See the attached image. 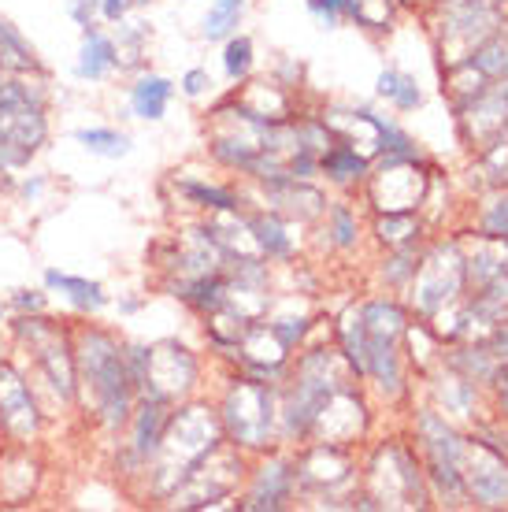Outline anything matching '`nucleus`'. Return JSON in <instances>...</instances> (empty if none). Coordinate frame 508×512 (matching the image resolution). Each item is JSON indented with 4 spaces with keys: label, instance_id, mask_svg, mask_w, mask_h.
I'll use <instances>...</instances> for the list:
<instances>
[{
    "label": "nucleus",
    "instance_id": "nucleus-1",
    "mask_svg": "<svg viewBox=\"0 0 508 512\" xmlns=\"http://www.w3.org/2000/svg\"><path fill=\"white\" fill-rule=\"evenodd\" d=\"M123 342L127 338L108 323H75V412L104 442H115L123 435L130 412L138 405V390L130 383L127 357H123Z\"/></svg>",
    "mask_w": 508,
    "mask_h": 512
},
{
    "label": "nucleus",
    "instance_id": "nucleus-2",
    "mask_svg": "<svg viewBox=\"0 0 508 512\" xmlns=\"http://www.w3.org/2000/svg\"><path fill=\"white\" fill-rule=\"evenodd\" d=\"M4 327H8V342L38 390L49 420L71 416L78 397L75 323L60 320L52 312H38V316H12Z\"/></svg>",
    "mask_w": 508,
    "mask_h": 512
},
{
    "label": "nucleus",
    "instance_id": "nucleus-3",
    "mask_svg": "<svg viewBox=\"0 0 508 512\" xmlns=\"http://www.w3.org/2000/svg\"><path fill=\"white\" fill-rule=\"evenodd\" d=\"M223 438L227 435H223V423H219L216 401L190 397V401L175 405V409H171V420H167L164 442H160V453H156V461L149 464V472H145V479L138 483L134 494H138L141 501L164 505L167 494H171Z\"/></svg>",
    "mask_w": 508,
    "mask_h": 512
},
{
    "label": "nucleus",
    "instance_id": "nucleus-4",
    "mask_svg": "<svg viewBox=\"0 0 508 512\" xmlns=\"http://www.w3.org/2000/svg\"><path fill=\"white\" fill-rule=\"evenodd\" d=\"M356 383L338 346H301L290 357L286 379L279 386V431L282 446H301L312 435L319 409L342 386Z\"/></svg>",
    "mask_w": 508,
    "mask_h": 512
},
{
    "label": "nucleus",
    "instance_id": "nucleus-5",
    "mask_svg": "<svg viewBox=\"0 0 508 512\" xmlns=\"http://www.w3.org/2000/svg\"><path fill=\"white\" fill-rule=\"evenodd\" d=\"M219 423L230 446H238L242 453L256 457L267 449L282 446L279 431V386L260 383L249 375L234 372L223 383V394L216 401Z\"/></svg>",
    "mask_w": 508,
    "mask_h": 512
},
{
    "label": "nucleus",
    "instance_id": "nucleus-6",
    "mask_svg": "<svg viewBox=\"0 0 508 512\" xmlns=\"http://www.w3.org/2000/svg\"><path fill=\"white\" fill-rule=\"evenodd\" d=\"M412 438H416V453H420L423 472H427L431 501H442V505L468 501V490H464V446H468V438L453 427V420H445L434 405H420L412 416Z\"/></svg>",
    "mask_w": 508,
    "mask_h": 512
},
{
    "label": "nucleus",
    "instance_id": "nucleus-7",
    "mask_svg": "<svg viewBox=\"0 0 508 512\" xmlns=\"http://www.w3.org/2000/svg\"><path fill=\"white\" fill-rule=\"evenodd\" d=\"M360 487L375 498L379 512L386 509H427L431 505V487L416 446L401 438H390L371 449V457L360 468Z\"/></svg>",
    "mask_w": 508,
    "mask_h": 512
},
{
    "label": "nucleus",
    "instance_id": "nucleus-8",
    "mask_svg": "<svg viewBox=\"0 0 508 512\" xmlns=\"http://www.w3.org/2000/svg\"><path fill=\"white\" fill-rule=\"evenodd\" d=\"M297 457V498H312L316 509H353V494L360 487V461L353 446L334 442H301Z\"/></svg>",
    "mask_w": 508,
    "mask_h": 512
},
{
    "label": "nucleus",
    "instance_id": "nucleus-9",
    "mask_svg": "<svg viewBox=\"0 0 508 512\" xmlns=\"http://www.w3.org/2000/svg\"><path fill=\"white\" fill-rule=\"evenodd\" d=\"M464 290H468L464 249H460L457 238H449V242H434L423 249L405 294L408 305L416 308L423 320H438L445 308L457 305Z\"/></svg>",
    "mask_w": 508,
    "mask_h": 512
},
{
    "label": "nucleus",
    "instance_id": "nucleus-10",
    "mask_svg": "<svg viewBox=\"0 0 508 512\" xmlns=\"http://www.w3.org/2000/svg\"><path fill=\"white\" fill-rule=\"evenodd\" d=\"M171 409L160 397H138V405L130 412V423L123 427V435L108 442L112 453H108V464H112L115 479H123L127 490H138V483L145 479L149 464L156 461L160 453V442H164L167 420H171Z\"/></svg>",
    "mask_w": 508,
    "mask_h": 512
},
{
    "label": "nucleus",
    "instance_id": "nucleus-11",
    "mask_svg": "<svg viewBox=\"0 0 508 512\" xmlns=\"http://www.w3.org/2000/svg\"><path fill=\"white\" fill-rule=\"evenodd\" d=\"M249 472V453L238 446H230L227 438L219 442L197 468H193L171 494H167L164 509H219L223 501H230L245 483Z\"/></svg>",
    "mask_w": 508,
    "mask_h": 512
},
{
    "label": "nucleus",
    "instance_id": "nucleus-12",
    "mask_svg": "<svg viewBox=\"0 0 508 512\" xmlns=\"http://www.w3.org/2000/svg\"><path fill=\"white\" fill-rule=\"evenodd\" d=\"M49 412L15 353H0V431L4 442L15 446H41L49 435Z\"/></svg>",
    "mask_w": 508,
    "mask_h": 512
},
{
    "label": "nucleus",
    "instance_id": "nucleus-13",
    "mask_svg": "<svg viewBox=\"0 0 508 512\" xmlns=\"http://www.w3.org/2000/svg\"><path fill=\"white\" fill-rule=\"evenodd\" d=\"M427 190H431L427 167L423 160H408V156H375L364 182L371 212H420L427 205Z\"/></svg>",
    "mask_w": 508,
    "mask_h": 512
},
{
    "label": "nucleus",
    "instance_id": "nucleus-14",
    "mask_svg": "<svg viewBox=\"0 0 508 512\" xmlns=\"http://www.w3.org/2000/svg\"><path fill=\"white\" fill-rule=\"evenodd\" d=\"M201 353L190 349L178 338H160V342H149V379H145V390L141 397H160L167 405H182L197 397L201 390Z\"/></svg>",
    "mask_w": 508,
    "mask_h": 512
},
{
    "label": "nucleus",
    "instance_id": "nucleus-15",
    "mask_svg": "<svg viewBox=\"0 0 508 512\" xmlns=\"http://www.w3.org/2000/svg\"><path fill=\"white\" fill-rule=\"evenodd\" d=\"M297 501V457L293 449H267L256 453V464L245 472V490L238 509L245 512H282Z\"/></svg>",
    "mask_w": 508,
    "mask_h": 512
},
{
    "label": "nucleus",
    "instance_id": "nucleus-16",
    "mask_svg": "<svg viewBox=\"0 0 508 512\" xmlns=\"http://www.w3.org/2000/svg\"><path fill=\"white\" fill-rule=\"evenodd\" d=\"M371 431V405L364 390L356 383L342 386L327 397V405L319 409L316 423H312V442H334V446H360ZM305 438V442H308Z\"/></svg>",
    "mask_w": 508,
    "mask_h": 512
},
{
    "label": "nucleus",
    "instance_id": "nucleus-17",
    "mask_svg": "<svg viewBox=\"0 0 508 512\" xmlns=\"http://www.w3.org/2000/svg\"><path fill=\"white\" fill-rule=\"evenodd\" d=\"M464 490L471 505L483 509H501L508 505V461L505 449L486 442V438H468L464 446Z\"/></svg>",
    "mask_w": 508,
    "mask_h": 512
},
{
    "label": "nucleus",
    "instance_id": "nucleus-18",
    "mask_svg": "<svg viewBox=\"0 0 508 512\" xmlns=\"http://www.w3.org/2000/svg\"><path fill=\"white\" fill-rule=\"evenodd\" d=\"M45 483V461L38 446H0V505H30Z\"/></svg>",
    "mask_w": 508,
    "mask_h": 512
},
{
    "label": "nucleus",
    "instance_id": "nucleus-19",
    "mask_svg": "<svg viewBox=\"0 0 508 512\" xmlns=\"http://www.w3.org/2000/svg\"><path fill=\"white\" fill-rule=\"evenodd\" d=\"M260 201H264V208L293 219V223H301V227L319 223L327 205H331V197L319 190L316 179H293V175H286L279 182H264L260 186Z\"/></svg>",
    "mask_w": 508,
    "mask_h": 512
},
{
    "label": "nucleus",
    "instance_id": "nucleus-20",
    "mask_svg": "<svg viewBox=\"0 0 508 512\" xmlns=\"http://www.w3.org/2000/svg\"><path fill=\"white\" fill-rule=\"evenodd\" d=\"M245 227L253 234V245L256 253L271 260V264H293L297 253H301V223H293V219L279 216V212H271V208H253L245 205Z\"/></svg>",
    "mask_w": 508,
    "mask_h": 512
},
{
    "label": "nucleus",
    "instance_id": "nucleus-21",
    "mask_svg": "<svg viewBox=\"0 0 508 512\" xmlns=\"http://www.w3.org/2000/svg\"><path fill=\"white\" fill-rule=\"evenodd\" d=\"M41 286L64 301L78 320H97L101 312L112 308V294L104 290V282L89 279V275H75L64 268H45L41 271Z\"/></svg>",
    "mask_w": 508,
    "mask_h": 512
},
{
    "label": "nucleus",
    "instance_id": "nucleus-22",
    "mask_svg": "<svg viewBox=\"0 0 508 512\" xmlns=\"http://www.w3.org/2000/svg\"><path fill=\"white\" fill-rule=\"evenodd\" d=\"M175 93H178L175 78L141 67V71H134V78H130V86H127L130 116L141 119V123H160V119H167V112H171Z\"/></svg>",
    "mask_w": 508,
    "mask_h": 512
},
{
    "label": "nucleus",
    "instance_id": "nucleus-23",
    "mask_svg": "<svg viewBox=\"0 0 508 512\" xmlns=\"http://www.w3.org/2000/svg\"><path fill=\"white\" fill-rule=\"evenodd\" d=\"M112 75H119V45H115V34L101 30L97 23L86 26L75 56V78L86 82V86H101Z\"/></svg>",
    "mask_w": 508,
    "mask_h": 512
},
{
    "label": "nucleus",
    "instance_id": "nucleus-24",
    "mask_svg": "<svg viewBox=\"0 0 508 512\" xmlns=\"http://www.w3.org/2000/svg\"><path fill=\"white\" fill-rule=\"evenodd\" d=\"M371 160L368 153H360L353 141H334L327 153L319 156V175L331 182L334 190L342 193H353V190H364V182L371 175Z\"/></svg>",
    "mask_w": 508,
    "mask_h": 512
},
{
    "label": "nucleus",
    "instance_id": "nucleus-25",
    "mask_svg": "<svg viewBox=\"0 0 508 512\" xmlns=\"http://www.w3.org/2000/svg\"><path fill=\"white\" fill-rule=\"evenodd\" d=\"M319 231L327 238L334 253H353L356 245L364 242V219H360V208L353 201H331L323 219H319Z\"/></svg>",
    "mask_w": 508,
    "mask_h": 512
},
{
    "label": "nucleus",
    "instance_id": "nucleus-26",
    "mask_svg": "<svg viewBox=\"0 0 508 512\" xmlns=\"http://www.w3.org/2000/svg\"><path fill=\"white\" fill-rule=\"evenodd\" d=\"M175 190L186 205H193L204 216L242 212L245 208V193L234 190V186H216V182H204V179H175Z\"/></svg>",
    "mask_w": 508,
    "mask_h": 512
},
{
    "label": "nucleus",
    "instance_id": "nucleus-27",
    "mask_svg": "<svg viewBox=\"0 0 508 512\" xmlns=\"http://www.w3.org/2000/svg\"><path fill=\"white\" fill-rule=\"evenodd\" d=\"M371 234L382 249H420L423 219L416 212H375Z\"/></svg>",
    "mask_w": 508,
    "mask_h": 512
},
{
    "label": "nucleus",
    "instance_id": "nucleus-28",
    "mask_svg": "<svg viewBox=\"0 0 508 512\" xmlns=\"http://www.w3.org/2000/svg\"><path fill=\"white\" fill-rule=\"evenodd\" d=\"M0 60L12 71H34V75H49V67L41 60V52L34 49V41L26 38L23 30L0 15Z\"/></svg>",
    "mask_w": 508,
    "mask_h": 512
},
{
    "label": "nucleus",
    "instance_id": "nucleus-29",
    "mask_svg": "<svg viewBox=\"0 0 508 512\" xmlns=\"http://www.w3.org/2000/svg\"><path fill=\"white\" fill-rule=\"evenodd\" d=\"M115 45H119V71H141L145 67V56H149V45H153V23L145 19H123L115 26Z\"/></svg>",
    "mask_w": 508,
    "mask_h": 512
},
{
    "label": "nucleus",
    "instance_id": "nucleus-30",
    "mask_svg": "<svg viewBox=\"0 0 508 512\" xmlns=\"http://www.w3.org/2000/svg\"><path fill=\"white\" fill-rule=\"evenodd\" d=\"M71 138H75L89 156H97V160H123V156H130V149H134V141H130L127 130L104 127V123L71 130Z\"/></svg>",
    "mask_w": 508,
    "mask_h": 512
},
{
    "label": "nucleus",
    "instance_id": "nucleus-31",
    "mask_svg": "<svg viewBox=\"0 0 508 512\" xmlns=\"http://www.w3.org/2000/svg\"><path fill=\"white\" fill-rule=\"evenodd\" d=\"M375 97L386 101L390 108H397V112H416L423 104V90H420V82H416V75L397 71V67H382L379 71Z\"/></svg>",
    "mask_w": 508,
    "mask_h": 512
},
{
    "label": "nucleus",
    "instance_id": "nucleus-32",
    "mask_svg": "<svg viewBox=\"0 0 508 512\" xmlns=\"http://www.w3.org/2000/svg\"><path fill=\"white\" fill-rule=\"evenodd\" d=\"M245 19V0H208V12L201 19V38L223 45L230 34H238Z\"/></svg>",
    "mask_w": 508,
    "mask_h": 512
},
{
    "label": "nucleus",
    "instance_id": "nucleus-33",
    "mask_svg": "<svg viewBox=\"0 0 508 512\" xmlns=\"http://www.w3.org/2000/svg\"><path fill=\"white\" fill-rule=\"evenodd\" d=\"M460 64H468L475 75H483L486 82H497V78H508V26L497 30L494 38L483 41L475 52H468Z\"/></svg>",
    "mask_w": 508,
    "mask_h": 512
},
{
    "label": "nucleus",
    "instance_id": "nucleus-34",
    "mask_svg": "<svg viewBox=\"0 0 508 512\" xmlns=\"http://www.w3.org/2000/svg\"><path fill=\"white\" fill-rule=\"evenodd\" d=\"M219 64H223V75H227L230 86H242L249 82L256 71V45L249 34H230L223 41V52H219Z\"/></svg>",
    "mask_w": 508,
    "mask_h": 512
},
{
    "label": "nucleus",
    "instance_id": "nucleus-35",
    "mask_svg": "<svg viewBox=\"0 0 508 512\" xmlns=\"http://www.w3.org/2000/svg\"><path fill=\"white\" fill-rule=\"evenodd\" d=\"M420 253L423 249H386L379 264V279L386 290H394V294H405L412 275H416V264H420Z\"/></svg>",
    "mask_w": 508,
    "mask_h": 512
},
{
    "label": "nucleus",
    "instance_id": "nucleus-36",
    "mask_svg": "<svg viewBox=\"0 0 508 512\" xmlns=\"http://www.w3.org/2000/svg\"><path fill=\"white\" fill-rule=\"evenodd\" d=\"M264 323H267V331L275 334V342H279L290 357L301 346H308V334L316 331V320H312V316H282V312L271 316V312H267Z\"/></svg>",
    "mask_w": 508,
    "mask_h": 512
},
{
    "label": "nucleus",
    "instance_id": "nucleus-37",
    "mask_svg": "<svg viewBox=\"0 0 508 512\" xmlns=\"http://www.w3.org/2000/svg\"><path fill=\"white\" fill-rule=\"evenodd\" d=\"M345 19L364 26V30L386 34L394 26V0H349V15Z\"/></svg>",
    "mask_w": 508,
    "mask_h": 512
},
{
    "label": "nucleus",
    "instance_id": "nucleus-38",
    "mask_svg": "<svg viewBox=\"0 0 508 512\" xmlns=\"http://www.w3.org/2000/svg\"><path fill=\"white\" fill-rule=\"evenodd\" d=\"M479 234L483 238H497V242H508V190H497L483 205Z\"/></svg>",
    "mask_w": 508,
    "mask_h": 512
},
{
    "label": "nucleus",
    "instance_id": "nucleus-39",
    "mask_svg": "<svg viewBox=\"0 0 508 512\" xmlns=\"http://www.w3.org/2000/svg\"><path fill=\"white\" fill-rule=\"evenodd\" d=\"M4 305L12 316H38V312H52V294L45 286H19L8 294Z\"/></svg>",
    "mask_w": 508,
    "mask_h": 512
},
{
    "label": "nucleus",
    "instance_id": "nucleus-40",
    "mask_svg": "<svg viewBox=\"0 0 508 512\" xmlns=\"http://www.w3.org/2000/svg\"><path fill=\"white\" fill-rule=\"evenodd\" d=\"M212 90H216V78H212L208 67H186L178 75V93L186 101H204V97H212Z\"/></svg>",
    "mask_w": 508,
    "mask_h": 512
},
{
    "label": "nucleus",
    "instance_id": "nucleus-41",
    "mask_svg": "<svg viewBox=\"0 0 508 512\" xmlns=\"http://www.w3.org/2000/svg\"><path fill=\"white\" fill-rule=\"evenodd\" d=\"M134 12H138V8H134V0H97V23L119 26Z\"/></svg>",
    "mask_w": 508,
    "mask_h": 512
},
{
    "label": "nucleus",
    "instance_id": "nucleus-42",
    "mask_svg": "<svg viewBox=\"0 0 508 512\" xmlns=\"http://www.w3.org/2000/svg\"><path fill=\"white\" fill-rule=\"evenodd\" d=\"M15 193H19L23 201H30V205H38L41 197L49 193V179H45V175H19V179H15Z\"/></svg>",
    "mask_w": 508,
    "mask_h": 512
},
{
    "label": "nucleus",
    "instance_id": "nucleus-43",
    "mask_svg": "<svg viewBox=\"0 0 508 512\" xmlns=\"http://www.w3.org/2000/svg\"><path fill=\"white\" fill-rule=\"evenodd\" d=\"M490 386H494V394H497V409H501V416H508V360L497 364Z\"/></svg>",
    "mask_w": 508,
    "mask_h": 512
},
{
    "label": "nucleus",
    "instance_id": "nucleus-44",
    "mask_svg": "<svg viewBox=\"0 0 508 512\" xmlns=\"http://www.w3.org/2000/svg\"><path fill=\"white\" fill-rule=\"evenodd\" d=\"M141 305H145V297H119V301H115L119 316H134V312H138Z\"/></svg>",
    "mask_w": 508,
    "mask_h": 512
},
{
    "label": "nucleus",
    "instance_id": "nucleus-45",
    "mask_svg": "<svg viewBox=\"0 0 508 512\" xmlns=\"http://www.w3.org/2000/svg\"><path fill=\"white\" fill-rule=\"evenodd\" d=\"M0 323H8V305L0 301Z\"/></svg>",
    "mask_w": 508,
    "mask_h": 512
},
{
    "label": "nucleus",
    "instance_id": "nucleus-46",
    "mask_svg": "<svg viewBox=\"0 0 508 512\" xmlns=\"http://www.w3.org/2000/svg\"><path fill=\"white\" fill-rule=\"evenodd\" d=\"M149 4H156V0H134V8H149Z\"/></svg>",
    "mask_w": 508,
    "mask_h": 512
},
{
    "label": "nucleus",
    "instance_id": "nucleus-47",
    "mask_svg": "<svg viewBox=\"0 0 508 512\" xmlns=\"http://www.w3.org/2000/svg\"><path fill=\"white\" fill-rule=\"evenodd\" d=\"M0 446H4V431H0Z\"/></svg>",
    "mask_w": 508,
    "mask_h": 512
},
{
    "label": "nucleus",
    "instance_id": "nucleus-48",
    "mask_svg": "<svg viewBox=\"0 0 508 512\" xmlns=\"http://www.w3.org/2000/svg\"><path fill=\"white\" fill-rule=\"evenodd\" d=\"M394 4H405V0H394Z\"/></svg>",
    "mask_w": 508,
    "mask_h": 512
}]
</instances>
